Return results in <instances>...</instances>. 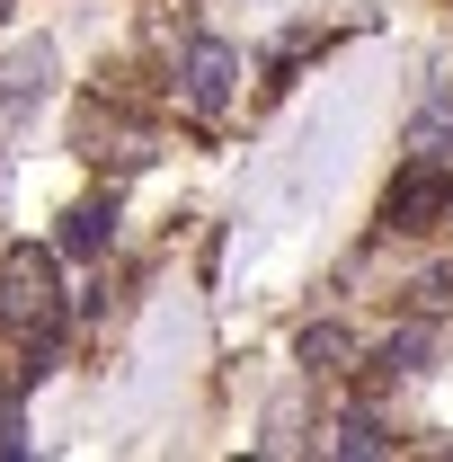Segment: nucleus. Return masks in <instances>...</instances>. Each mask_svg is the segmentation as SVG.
<instances>
[{"instance_id":"obj_4","label":"nucleus","mask_w":453,"mask_h":462,"mask_svg":"<svg viewBox=\"0 0 453 462\" xmlns=\"http://www.w3.org/2000/svg\"><path fill=\"white\" fill-rule=\"evenodd\" d=\"M45 89H54V45H18V54L0 62V107L9 116H27Z\"/></svg>"},{"instance_id":"obj_1","label":"nucleus","mask_w":453,"mask_h":462,"mask_svg":"<svg viewBox=\"0 0 453 462\" xmlns=\"http://www.w3.org/2000/svg\"><path fill=\"white\" fill-rule=\"evenodd\" d=\"M54 320H62V276H54V258H45L36 240H18V249L0 258V329L36 338V329H54Z\"/></svg>"},{"instance_id":"obj_2","label":"nucleus","mask_w":453,"mask_h":462,"mask_svg":"<svg viewBox=\"0 0 453 462\" xmlns=\"http://www.w3.org/2000/svg\"><path fill=\"white\" fill-rule=\"evenodd\" d=\"M231 80H240V54H231L223 36H196L187 62H178V98H187L196 116H223L231 107Z\"/></svg>"},{"instance_id":"obj_5","label":"nucleus","mask_w":453,"mask_h":462,"mask_svg":"<svg viewBox=\"0 0 453 462\" xmlns=\"http://www.w3.org/2000/svg\"><path fill=\"white\" fill-rule=\"evenodd\" d=\"M107 240H116V205H71V214H62V249H71V258H98Z\"/></svg>"},{"instance_id":"obj_6","label":"nucleus","mask_w":453,"mask_h":462,"mask_svg":"<svg viewBox=\"0 0 453 462\" xmlns=\"http://www.w3.org/2000/svg\"><path fill=\"white\" fill-rule=\"evenodd\" d=\"M445 143H453V89H436V98L418 107V125H409V152H418V161H445Z\"/></svg>"},{"instance_id":"obj_9","label":"nucleus","mask_w":453,"mask_h":462,"mask_svg":"<svg viewBox=\"0 0 453 462\" xmlns=\"http://www.w3.org/2000/svg\"><path fill=\"white\" fill-rule=\"evenodd\" d=\"M427 346H436L427 329H400V338L383 346V365H392V374H427Z\"/></svg>"},{"instance_id":"obj_8","label":"nucleus","mask_w":453,"mask_h":462,"mask_svg":"<svg viewBox=\"0 0 453 462\" xmlns=\"http://www.w3.org/2000/svg\"><path fill=\"white\" fill-rule=\"evenodd\" d=\"M347 356H356L347 329H302V365H320V374H329V365H347Z\"/></svg>"},{"instance_id":"obj_10","label":"nucleus","mask_w":453,"mask_h":462,"mask_svg":"<svg viewBox=\"0 0 453 462\" xmlns=\"http://www.w3.org/2000/svg\"><path fill=\"white\" fill-rule=\"evenodd\" d=\"M0 9H9V0H0Z\"/></svg>"},{"instance_id":"obj_7","label":"nucleus","mask_w":453,"mask_h":462,"mask_svg":"<svg viewBox=\"0 0 453 462\" xmlns=\"http://www.w3.org/2000/svg\"><path fill=\"white\" fill-rule=\"evenodd\" d=\"M329 445H338L347 462H374V454H383V445H392V436H383V418H374V409H347V418H338V436H329Z\"/></svg>"},{"instance_id":"obj_3","label":"nucleus","mask_w":453,"mask_h":462,"mask_svg":"<svg viewBox=\"0 0 453 462\" xmlns=\"http://www.w3.org/2000/svg\"><path fill=\"white\" fill-rule=\"evenodd\" d=\"M445 205H453L445 170H436V161H418V170H409V178L392 187V205H383V214H392V231H427L436 214H445Z\"/></svg>"}]
</instances>
